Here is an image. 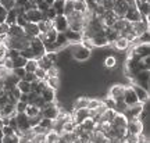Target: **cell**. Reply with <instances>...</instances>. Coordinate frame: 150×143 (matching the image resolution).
<instances>
[{
	"label": "cell",
	"mask_w": 150,
	"mask_h": 143,
	"mask_svg": "<svg viewBox=\"0 0 150 143\" xmlns=\"http://www.w3.org/2000/svg\"><path fill=\"white\" fill-rule=\"evenodd\" d=\"M70 56L75 61L83 63V61L91 58L92 50H89V49L85 47V46H82L81 43H74V45L70 46Z\"/></svg>",
	"instance_id": "cell-1"
},
{
	"label": "cell",
	"mask_w": 150,
	"mask_h": 143,
	"mask_svg": "<svg viewBox=\"0 0 150 143\" xmlns=\"http://www.w3.org/2000/svg\"><path fill=\"white\" fill-rule=\"evenodd\" d=\"M67 22H68V29L75 32H82V29H83V13L72 11L71 14L67 16Z\"/></svg>",
	"instance_id": "cell-2"
},
{
	"label": "cell",
	"mask_w": 150,
	"mask_h": 143,
	"mask_svg": "<svg viewBox=\"0 0 150 143\" xmlns=\"http://www.w3.org/2000/svg\"><path fill=\"white\" fill-rule=\"evenodd\" d=\"M29 49L32 50L35 60L43 57V56L46 54V47H45L43 42L38 36L36 38H31V40H29Z\"/></svg>",
	"instance_id": "cell-3"
},
{
	"label": "cell",
	"mask_w": 150,
	"mask_h": 143,
	"mask_svg": "<svg viewBox=\"0 0 150 143\" xmlns=\"http://www.w3.org/2000/svg\"><path fill=\"white\" fill-rule=\"evenodd\" d=\"M142 110H143V104H142V103H136V104H132V106H127V108L124 110L122 114H124V117L129 121V120L138 118Z\"/></svg>",
	"instance_id": "cell-4"
},
{
	"label": "cell",
	"mask_w": 150,
	"mask_h": 143,
	"mask_svg": "<svg viewBox=\"0 0 150 143\" xmlns=\"http://www.w3.org/2000/svg\"><path fill=\"white\" fill-rule=\"evenodd\" d=\"M53 28L56 31L59 32V33H64L67 29H68V22H67V17L63 16V14H59V16H56L53 18Z\"/></svg>",
	"instance_id": "cell-5"
},
{
	"label": "cell",
	"mask_w": 150,
	"mask_h": 143,
	"mask_svg": "<svg viewBox=\"0 0 150 143\" xmlns=\"http://www.w3.org/2000/svg\"><path fill=\"white\" fill-rule=\"evenodd\" d=\"M89 115H91V113L88 108H79V110H74L71 113V120L75 125H81L86 118H89Z\"/></svg>",
	"instance_id": "cell-6"
},
{
	"label": "cell",
	"mask_w": 150,
	"mask_h": 143,
	"mask_svg": "<svg viewBox=\"0 0 150 143\" xmlns=\"http://www.w3.org/2000/svg\"><path fill=\"white\" fill-rule=\"evenodd\" d=\"M16 122H17V128L20 132H25L28 129H31V125H29V118L25 115V113H17L16 114Z\"/></svg>",
	"instance_id": "cell-7"
},
{
	"label": "cell",
	"mask_w": 150,
	"mask_h": 143,
	"mask_svg": "<svg viewBox=\"0 0 150 143\" xmlns=\"http://www.w3.org/2000/svg\"><path fill=\"white\" fill-rule=\"evenodd\" d=\"M124 89H125V86L121 85V84H115V85H112L108 90V97L114 100L115 103L117 101H122V96H124Z\"/></svg>",
	"instance_id": "cell-8"
},
{
	"label": "cell",
	"mask_w": 150,
	"mask_h": 143,
	"mask_svg": "<svg viewBox=\"0 0 150 143\" xmlns=\"http://www.w3.org/2000/svg\"><path fill=\"white\" fill-rule=\"evenodd\" d=\"M122 101L127 104V106H132V104H136L139 103L138 97H136V93L132 86H125L124 89V96H122Z\"/></svg>",
	"instance_id": "cell-9"
},
{
	"label": "cell",
	"mask_w": 150,
	"mask_h": 143,
	"mask_svg": "<svg viewBox=\"0 0 150 143\" xmlns=\"http://www.w3.org/2000/svg\"><path fill=\"white\" fill-rule=\"evenodd\" d=\"M128 3L125 0H114V6H112V13L118 17V18H124L127 11H128Z\"/></svg>",
	"instance_id": "cell-10"
},
{
	"label": "cell",
	"mask_w": 150,
	"mask_h": 143,
	"mask_svg": "<svg viewBox=\"0 0 150 143\" xmlns=\"http://www.w3.org/2000/svg\"><path fill=\"white\" fill-rule=\"evenodd\" d=\"M131 27H132V31H134V33L138 38L143 32L149 31V20H140V21H136V22H131Z\"/></svg>",
	"instance_id": "cell-11"
},
{
	"label": "cell",
	"mask_w": 150,
	"mask_h": 143,
	"mask_svg": "<svg viewBox=\"0 0 150 143\" xmlns=\"http://www.w3.org/2000/svg\"><path fill=\"white\" fill-rule=\"evenodd\" d=\"M25 18L28 20V22H33V24H38L39 21L43 20V13L39 11L38 8H33V10L25 11Z\"/></svg>",
	"instance_id": "cell-12"
},
{
	"label": "cell",
	"mask_w": 150,
	"mask_h": 143,
	"mask_svg": "<svg viewBox=\"0 0 150 143\" xmlns=\"http://www.w3.org/2000/svg\"><path fill=\"white\" fill-rule=\"evenodd\" d=\"M131 86L134 88V90H135V93H136V97H138L139 103H146V101H149V90L143 89L142 86L135 85V84H132Z\"/></svg>",
	"instance_id": "cell-13"
},
{
	"label": "cell",
	"mask_w": 150,
	"mask_h": 143,
	"mask_svg": "<svg viewBox=\"0 0 150 143\" xmlns=\"http://www.w3.org/2000/svg\"><path fill=\"white\" fill-rule=\"evenodd\" d=\"M64 35H65L67 42L71 43V45L81 43V40H82V33H81V32H75V31H71V29H67V31L64 32Z\"/></svg>",
	"instance_id": "cell-14"
},
{
	"label": "cell",
	"mask_w": 150,
	"mask_h": 143,
	"mask_svg": "<svg viewBox=\"0 0 150 143\" xmlns=\"http://www.w3.org/2000/svg\"><path fill=\"white\" fill-rule=\"evenodd\" d=\"M127 124H128V120L124 117V114H115L114 118H112V121L110 122V125L112 128H125L127 129Z\"/></svg>",
	"instance_id": "cell-15"
},
{
	"label": "cell",
	"mask_w": 150,
	"mask_h": 143,
	"mask_svg": "<svg viewBox=\"0 0 150 143\" xmlns=\"http://www.w3.org/2000/svg\"><path fill=\"white\" fill-rule=\"evenodd\" d=\"M40 97H42L45 103H54L56 99H57V95H56V90L50 89V88H46V89H43L40 92Z\"/></svg>",
	"instance_id": "cell-16"
},
{
	"label": "cell",
	"mask_w": 150,
	"mask_h": 143,
	"mask_svg": "<svg viewBox=\"0 0 150 143\" xmlns=\"http://www.w3.org/2000/svg\"><path fill=\"white\" fill-rule=\"evenodd\" d=\"M124 18L128 22H136V21H140V20H142V17H140L139 11H138L136 7H128V11H127V14H125Z\"/></svg>",
	"instance_id": "cell-17"
},
{
	"label": "cell",
	"mask_w": 150,
	"mask_h": 143,
	"mask_svg": "<svg viewBox=\"0 0 150 143\" xmlns=\"http://www.w3.org/2000/svg\"><path fill=\"white\" fill-rule=\"evenodd\" d=\"M25 35L28 38H36L39 35V28H38V24H33V22H28L25 27L22 28Z\"/></svg>",
	"instance_id": "cell-18"
},
{
	"label": "cell",
	"mask_w": 150,
	"mask_h": 143,
	"mask_svg": "<svg viewBox=\"0 0 150 143\" xmlns=\"http://www.w3.org/2000/svg\"><path fill=\"white\" fill-rule=\"evenodd\" d=\"M7 36L10 38H25V32L22 29L21 27H18V25H10V29H8V33H7Z\"/></svg>",
	"instance_id": "cell-19"
},
{
	"label": "cell",
	"mask_w": 150,
	"mask_h": 143,
	"mask_svg": "<svg viewBox=\"0 0 150 143\" xmlns=\"http://www.w3.org/2000/svg\"><path fill=\"white\" fill-rule=\"evenodd\" d=\"M79 128H81V131L91 133V132H93V131H95V128H96V122H95V121H93V120L91 118V117H89V118H86L85 121L81 124Z\"/></svg>",
	"instance_id": "cell-20"
},
{
	"label": "cell",
	"mask_w": 150,
	"mask_h": 143,
	"mask_svg": "<svg viewBox=\"0 0 150 143\" xmlns=\"http://www.w3.org/2000/svg\"><path fill=\"white\" fill-rule=\"evenodd\" d=\"M91 42L93 45V47H104V46L108 45V40L106 39L104 35H96L95 38L91 39Z\"/></svg>",
	"instance_id": "cell-21"
},
{
	"label": "cell",
	"mask_w": 150,
	"mask_h": 143,
	"mask_svg": "<svg viewBox=\"0 0 150 143\" xmlns=\"http://www.w3.org/2000/svg\"><path fill=\"white\" fill-rule=\"evenodd\" d=\"M88 101H89V97H86V96H79L76 100H74V103H72V108H74V110L86 108V106H88Z\"/></svg>",
	"instance_id": "cell-22"
},
{
	"label": "cell",
	"mask_w": 150,
	"mask_h": 143,
	"mask_svg": "<svg viewBox=\"0 0 150 143\" xmlns=\"http://www.w3.org/2000/svg\"><path fill=\"white\" fill-rule=\"evenodd\" d=\"M46 84H47V86L50 88V89H53V90H56L57 92V89L60 88V76H47L46 78Z\"/></svg>",
	"instance_id": "cell-23"
},
{
	"label": "cell",
	"mask_w": 150,
	"mask_h": 143,
	"mask_svg": "<svg viewBox=\"0 0 150 143\" xmlns=\"http://www.w3.org/2000/svg\"><path fill=\"white\" fill-rule=\"evenodd\" d=\"M36 63H38V67H39V68H42V69H45V71H47L50 67H53V65H54V63H52V61H50L46 56L38 58Z\"/></svg>",
	"instance_id": "cell-24"
},
{
	"label": "cell",
	"mask_w": 150,
	"mask_h": 143,
	"mask_svg": "<svg viewBox=\"0 0 150 143\" xmlns=\"http://www.w3.org/2000/svg\"><path fill=\"white\" fill-rule=\"evenodd\" d=\"M112 46L117 49V50H127V49L129 47V42L127 40V39H124V38H118V39H115L114 42H112Z\"/></svg>",
	"instance_id": "cell-25"
},
{
	"label": "cell",
	"mask_w": 150,
	"mask_h": 143,
	"mask_svg": "<svg viewBox=\"0 0 150 143\" xmlns=\"http://www.w3.org/2000/svg\"><path fill=\"white\" fill-rule=\"evenodd\" d=\"M38 28H39V33H45L53 28V24L50 20H42V21L38 22Z\"/></svg>",
	"instance_id": "cell-26"
},
{
	"label": "cell",
	"mask_w": 150,
	"mask_h": 143,
	"mask_svg": "<svg viewBox=\"0 0 150 143\" xmlns=\"http://www.w3.org/2000/svg\"><path fill=\"white\" fill-rule=\"evenodd\" d=\"M24 113H25L27 117H36L40 114V110L36 106H33V104H27V108H25Z\"/></svg>",
	"instance_id": "cell-27"
},
{
	"label": "cell",
	"mask_w": 150,
	"mask_h": 143,
	"mask_svg": "<svg viewBox=\"0 0 150 143\" xmlns=\"http://www.w3.org/2000/svg\"><path fill=\"white\" fill-rule=\"evenodd\" d=\"M17 11L14 8H11V10L7 11V17H6V24H8V25H14L16 24V18H17Z\"/></svg>",
	"instance_id": "cell-28"
},
{
	"label": "cell",
	"mask_w": 150,
	"mask_h": 143,
	"mask_svg": "<svg viewBox=\"0 0 150 143\" xmlns=\"http://www.w3.org/2000/svg\"><path fill=\"white\" fill-rule=\"evenodd\" d=\"M17 88L20 89V92H21V93H29V92H31V84H28L27 81H24V79L18 81Z\"/></svg>",
	"instance_id": "cell-29"
},
{
	"label": "cell",
	"mask_w": 150,
	"mask_h": 143,
	"mask_svg": "<svg viewBox=\"0 0 150 143\" xmlns=\"http://www.w3.org/2000/svg\"><path fill=\"white\" fill-rule=\"evenodd\" d=\"M59 138H60L59 133L50 129L46 133V143H59Z\"/></svg>",
	"instance_id": "cell-30"
},
{
	"label": "cell",
	"mask_w": 150,
	"mask_h": 143,
	"mask_svg": "<svg viewBox=\"0 0 150 143\" xmlns=\"http://www.w3.org/2000/svg\"><path fill=\"white\" fill-rule=\"evenodd\" d=\"M104 67L107 69H110V68H115L117 67V58L114 57V56H107V57L104 58Z\"/></svg>",
	"instance_id": "cell-31"
},
{
	"label": "cell",
	"mask_w": 150,
	"mask_h": 143,
	"mask_svg": "<svg viewBox=\"0 0 150 143\" xmlns=\"http://www.w3.org/2000/svg\"><path fill=\"white\" fill-rule=\"evenodd\" d=\"M88 10L85 0H75L74 1V11H79V13H85Z\"/></svg>",
	"instance_id": "cell-32"
},
{
	"label": "cell",
	"mask_w": 150,
	"mask_h": 143,
	"mask_svg": "<svg viewBox=\"0 0 150 143\" xmlns=\"http://www.w3.org/2000/svg\"><path fill=\"white\" fill-rule=\"evenodd\" d=\"M25 64H27V60L24 57H21V56L13 58V68H24Z\"/></svg>",
	"instance_id": "cell-33"
},
{
	"label": "cell",
	"mask_w": 150,
	"mask_h": 143,
	"mask_svg": "<svg viewBox=\"0 0 150 143\" xmlns=\"http://www.w3.org/2000/svg\"><path fill=\"white\" fill-rule=\"evenodd\" d=\"M74 11V1L71 0H64V10H63V16H68Z\"/></svg>",
	"instance_id": "cell-34"
},
{
	"label": "cell",
	"mask_w": 150,
	"mask_h": 143,
	"mask_svg": "<svg viewBox=\"0 0 150 143\" xmlns=\"http://www.w3.org/2000/svg\"><path fill=\"white\" fill-rule=\"evenodd\" d=\"M1 143H20V136H17L16 133L6 135V136L1 138Z\"/></svg>",
	"instance_id": "cell-35"
},
{
	"label": "cell",
	"mask_w": 150,
	"mask_h": 143,
	"mask_svg": "<svg viewBox=\"0 0 150 143\" xmlns=\"http://www.w3.org/2000/svg\"><path fill=\"white\" fill-rule=\"evenodd\" d=\"M52 7L54 8L57 16H59V14H63V10H64V0H56L53 4H52Z\"/></svg>",
	"instance_id": "cell-36"
},
{
	"label": "cell",
	"mask_w": 150,
	"mask_h": 143,
	"mask_svg": "<svg viewBox=\"0 0 150 143\" xmlns=\"http://www.w3.org/2000/svg\"><path fill=\"white\" fill-rule=\"evenodd\" d=\"M36 68H38L36 60H27V64H25V67H24V69H25L27 72H35Z\"/></svg>",
	"instance_id": "cell-37"
},
{
	"label": "cell",
	"mask_w": 150,
	"mask_h": 143,
	"mask_svg": "<svg viewBox=\"0 0 150 143\" xmlns=\"http://www.w3.org/2000/svg\"><path fill=\"white\" fill-rule=\"evenodd\" d=\"M20 56H21V57H24L25 60H35L32 50L29 49V46H28V47H25L24 50H21V52H20Z\"/></svg>",
	"instance_id": "cell-38"
},
{
	"label": "cell",
	"mask_w": 150,
	"mask_h": 143,
	"mask_svg": "<svg viewBox=\"0 0 150 143\" xmlns=\"http://www.w3.org/2000/svg\"><path fill=\"white\" fill-rule=\"evenodd\" d=\"M100 104H102V100H99V99H89L86 108L91 111V110H95V108H97V107L100 106Z\"/></svg>",
	"instance_id": "cell-39"
},
{
	"label": "cell",
	"mask_w": 150,
	"mask_h": 143,
	"mask_svg": "<svg viewBox=\"0 0 150 143\" xmlns=\"http://www.w3.org/2000/svg\"><path fill=\"white\" fill-rule=\"evenodd\" d=\"M39 125L42 128H45L46 131H50L52 127H53V120H49V118H42L40 121H39Z\"/></svg>",
	"instance_id": "cell-40"
},
{
	"label": "cell",
	"mask_w": 150,
	"mask_h": 143,
	"mask_svg": "<svg viewBox=\"0 0 150 143\" xmlns=\"http://www.w3.org/2000/svg\"><path fill=\"white\" fill-rule=\"evenodd\" d=\"M27 24H28V20L25 18V13H24V14H18V16H17V18H16V25L24 28L25 25H27Z\"/></svg>",
	"instance_id": "cell-41"
},
{
	"label": "cell",
	"mask_w": 150,
	"mask_h": 143,
	"mask_svg": "<svg viewBox=\"0 0 150 143\" xmlns=\"http://www.w3.org/2000/svg\"><path fill=\"white\" fill-rule=\"evenodd\" d=\"M46 75H47V76H60V68L54 64L53 67H50V68L46 71Z\"/></svg>",
	"instance_id": "cell-42"
},
{
	"label": "cell",
	"mask_w": 150,
	"mask_h": 143,
	"mask_svg": "<svg viewBox=\"0 0 150 143\" xmlns=\"http://www.w3.org/2000/svg\"><path fill=\"white\" fill-rule=\"evenodd\" d=\"M33 74L36 75L38 81H45L46 78H47V75H46V71H45V69H42V68H39V67L35 69V72H33Z\"/></svg>",
	"instance_id": "cell-43"
},
{
	"label": "cell",
	"mask_w": 150,
	"mask_h": 143,
	"mask_svg": "<svg viewBox=\"0 0 150 143\" xmlns=\"http://www.w3.org/2000/svg\"><path fill=\"white\" fill-rule=\"evenodd\" d=\"M100 6L104 8V11H110V10H112L114 0H102V1H100Z\"/></svg>",
	"instance_id": "cell-44"
},
{
	"label": "cell",
	"mask_w": 150,
	"mask_h": 143,
	"mask_svg": "<svg viewBox=\"0 0 150 143\" xmlns=\"http://www.w3.org/2000/svg\"><path fill=\"white\" fill-rule=\"evenodd\" d=\"M11 72L16 75L18 79H22V78H24V75L27 74V71H25L24 68H13L11 69Z\"/></svg>",
	"instance_id": "cell-45"
},
{
	"label": "cell",
	"mask_w": 150,
	"mask_h": 143,
	"mask_svg": "<svg viewBox=\"0 0 150 143\" xmlns=\"http://www.w3.org/2000/svg\"><path fill=\"white\" fill-rule=\"evenodd\" d=\"M0 4L8 11V10H11V8H14V0H0Z\"/></svg>",
	"instance_id": "cell-46"
},
{
	"label": "cell",
	"mask_w": 150,
	"mask_h": 143,
	"mask_svg": "<svg viewBox=\"0 0 150 143\" xmlns=\"http://www.w3.org/2000/svg\"><path fill=\"white\" fill-rule=\"evenodd\" d=\"M24 81H27L28 84H32V82H35V81H38L36 75L33 74V72H27V74L24 75V78H22Z\"/></svg>",
	"instance_id": "cell-47"
},
{
	"label": "cell",
	"mask_w": 150,
	"mask_h": 143,
	"mask_svg": "<svg viewBox=\"0 0 150 143\" xmlns=\"http://www.w3.org/2000/svg\"><path fill=\"white\" fill-rule=\"evenodd\" d=\"M22 8H24V11H29V10L36 8V1H35V0H28L27 3H25V6H24Z\"/></svg>",
	"instance_id": "cell-48"
},
{
	"label": "cell",
	"mask_w": 150,
	"mask_h": 143,
	"mask_svg": "<svg viewBox=\"0 0 150 143\" xmlns=\"http://www.w3.org/2000/svg\"><path fill=\"white\" fill-rule=\"evenodd\" d=\"M8 29H10V25L6 22H1L0 24V36H6L8 33Z\"/></svg>",
	"instance_id": "cell-49"
},
{
	"label": "cell",
	"mask_w": 150,
	"mask_h": 143,
	"mask_svg": "<svg viewBox=\"0 0 150 143\" xmlns=\"http://www.w3.org/2000/svg\"><path fill=\"white\" fill-rule=\"evenodd\" d=\"M25 108H27V103L20 101V100L16 103V113H24L25 111Z\"/></svg>",
	"instance_id": "cell-50"
},
{
	"label": "cell",
	"mask_w": 150,
	"mask_h": 143,
	"mask_svg": "<svg viewBox=\"0 0 150 143\" xmlns=\"http://www.w3.org/2000/svg\"><path fill=\"white\" fill-rule=\"evenodd\" d=\"M1 133H3V136H6V135H13V133H14V129H13L10 125H3Z\"/></svg>",
	"instance_id": "cell-51"
},
{
	"label": "cell",
	"mask_w": 150,
	"mask_h": 143,
	"mask_svg": "<svg viewBox=\"0 0 150 143\" xmlns=\"http://www.w3.org/2000/svg\"><path fill=\"white\" fill-rule=\"evenodd\" d=\"M6 17H7V10H6L4 7L0 4V24L6 21Z\"/></svg>",
	"instance_id": "cell-52"
},
{
	"label": "cell",
	"mask_w": 150,
	"mask_h": 143,
	"mask_svg": "<svg viewBox=\"0 0 150 143\" xmlns=\"http://www.w3.org/2000/svg\"><path fill=\"white\" fill-rule=\"evenodd\" d=\"M45 1H46V3H47L49 6H52V4L54 3V0H45Z\"/></svg>",
	"instance_id": "cell-53"
},
{
	"label": "cell",
	"mask_w": 150,
	"mask_h": 143,
	"mask_svg": "<svg viewBox=\"0 0 150 143\" xmlns=\"http://www.w3.org/2000/svg\"><path fill=\"white\" fill-rule=\"evenodd\" d=\"M1 128H3V121H1V118H0V131H1Z\"/></svg>",
	"instance_id": "cell-54"
},
{
	"label": "cell",
	"mask_w": 150,
	"mask_h": 143,
	"mask_svg": "<svg viewBox=\"0 0 150 143\" xmlns=\"http://www.w3.org/2000/svg\"><path fill=\"white\" fill-rule=\"evenodd\" d=\"M1 138H3V133H1V131H0V143H1Z\"/></svg>",
	"instance_id": "cell-55"
},
{
	"label": "cell",
	"mask_w": 150,
	"mask_h": 143,
	"mask_svg": "<svg viewBox=\"0 0 150 143\" xmlns=\"http://www.w3.org/2000/svg\"><path fill=\"white\" fill-rule=\"evenodd\" d=\"M71 1H75V0H71Z\"/></svg>",
	"instance_id": "cell-56"
},
{
	"label": "cell",
	"mask_w": 150,
	"mask_h": 143,
	"mask_svg": "<svg viewBox=\"0 0 150 143\" xmlns=\"http://www.w3.org/2000/svg\"><path fill=\"white\" fill-rule=\"evenodd\" d=\"M54 1H56V0H54Z\"/></svg>",
	"instance_id": "cell-57"
}]
</instances>
